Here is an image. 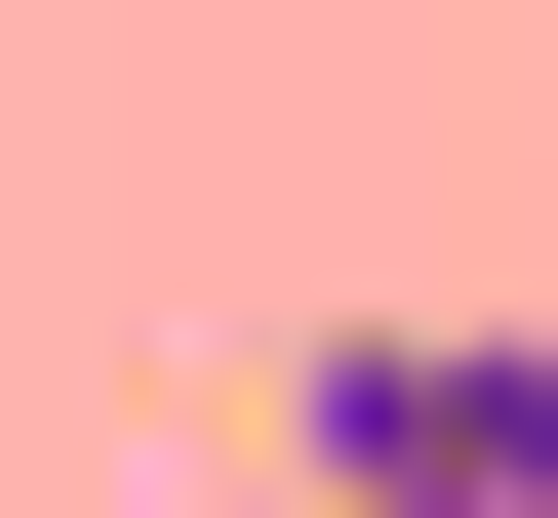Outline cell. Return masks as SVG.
<instances>
[{
  "label": "cell",
  "instance_id": "6da1fadb",
  "mask_svg": "<svg viewBox=\"0 0 558 518\" xmlns=\"http://www.w3.org/2000/svg\"><path fill=\"white\" fill-rule=\"evenodd\" d=\"M279 479L319 518H558V320H319L279 359Z\"/></svg>",
  "mask_w": 558,
  "mask_h": 518
}]
</instances>
